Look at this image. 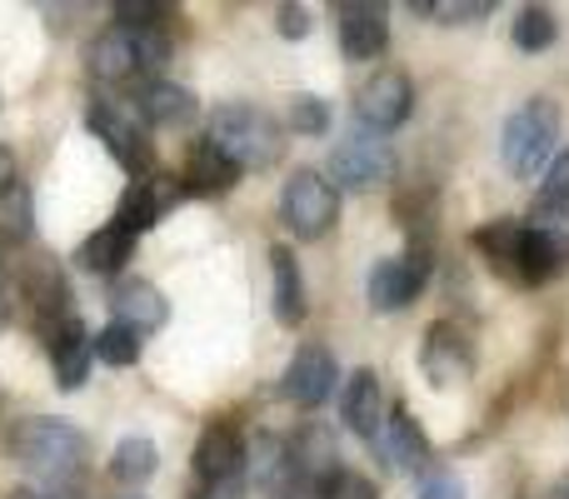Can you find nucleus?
I'll list each match as a JSON object with an SVG mask.
<instances>
[{"mask_svg": "<svg viewBox=\"0 0 569 499\" xmlns=\"http://www.w3.org/2000/svg\"><path fill=\"white\" fill-rule=\"evenodd\" d=\"M10 460L46 490H76V480L90 465V440L76 425L36 415V420H20L10 430Z\"/></svg>", "mask_w": 569, "mask_h": 499, "instance_id": "nucleus-1", "label": "nucleus"}, {"mask_svg": "<svg viewBox=\"0 0 569 499\" xmlns=\"http://www.w3.org/2000/svg\"><path fill=\"white\" fill-rule=\"evenodd\" d=\"M210 146L236 160L240 170H270L284 156V130L270 110L236 100V106L216 110V120H210Z\"/></svg>", "mask_w": 569, "mask_h": 499, "instance_id": "nucleus-2", "label": "nucleus"}, {"mask_svg": "<svg viewBox=\"0 0 569 499\" xmlns=\"http://www.w3.org/2000/svg\"><path fill=\"white\" fill-rule=\"evenodd\" d=\"M555 140H560V106H555L550 96L525 100L500 130L505 170H510L515 180H530V176H540V170H550Z\"/></svg>", "mask_w": 569, "mask_h": 499, "instance_id": "nucleus-3", "label": "nucleus"}, {"mask_svg": "<svg viewBox=\"0 0 569 499\" xmlns=\"http://www.w3.org/2000/svg\"><path fill=\"white\" fill-rule=\"evenodd\" d=\"M280 220L290 236L300 240H325L340 220V190L320 176V170H295L280 190Z\"/></svg>", "mask_w": 569, "mask_h": 499, "instance_id": "nucleus-4", "label": "nucleus"}, {"mask_svg": "<svg viewBox=\"0 0 569 499\" xmlns=\"http://www.w3.org/2000/svg\"><path fill=\"white\" fill-rule=\"evenodd\" d=\"M86 126H90V136H96L100 146L116 156V166L126 170V176L146 180L150 170H156V146L146 140L136 110L116 106V100H96V106L86 110Z\"/></svg>", "mask_w": 569, "mask_h": 499, "instance_id": "nucleus-5", "label": "nucleus"}, {"mask_svg": "<svg viewBox=\"0 0 569 499\" xmlns=\"http://www.w3.org/2000/svg\"><path fill=\"white\" fill-rule=\"evenodd\" d=\"M395 176V150L385 136H370V130H350L340 136V146L330 150V180L335 190H375Z\"/></svg>", "mask_w": 569, "mask_h": 499, "instance_id": "nucleus-6", "label": "nucleus"}, {"mask_svg": "<svg viewBox=\"0 0 569 499\" xmlns=\"http://www.w3.org/2000/svg\"><path fill=\"white\" fill-rule=\"evenodd\" d=\"M410 110H415V86H410V76L395 66L375 70V76L355 90V116H360V126L370 130V136L400 130L405 120H410Z\"/></svg>", "mask_w": 569, "mask_h": 499, "instance_id": "nucleus-7", "label": "nucleus"}, {"mask_svg": "<svg viewBox=\"0 0 569 499\" xmlns=\"http://www.w3.org/2000/svg\"><path fill=\"white\" fill-rule=\"evenodd\" d=\"M430 280V250H410V255H390V260H375L370 280H365V295H370V310L395 315L415 300Z\"/></svg>", "mask_w": 569, "mask_h": 499, "instance_id": "nucleus-8", "label": "nucleus"}, {"mask_svg": "<svg viewBox=\"0 0 569 499\" xmlns=\"http://www.w3.org/2000/svg\"><path fill=\"white\" fill-rule=\"evenodd\" d=\"M420 370L435 390H455L475 375V350H470V335L450 320H435L425 330V345H420Z\"/></svg>", "mask_w": 569, "mask_h": 499, "instance_id": "nucleus-9", "label": "nucleus"}, {"mask_svg": "<svg viewBox=\"0 0 569 499\" xmlns=\"http://www.w3.org/2000/svg\"><path fill=\"white\" fill-rule=\"evenodd\" d=\"M196 495L206 499L210 490H220V485H230L240 470H246V440H240V430L230 420H216L206 425V435L196 440Z\"/></svg>", "mask_w": 569, "mask_h": 499, "instance_id": "nucleus-10", "label": "nucleus"}, {"mask_svg": "<svg viewBox=\"0 0 569 499\" xmlns=\"http://www.w3.org/2000/svg\"><path fill=\"white\" fill-rule=\"evenodd\" d=\"M180 196H186L180 176H146V180H130L126 196H120V206H116V220H110V226H120L126 236H146V230H156L160 220H166V210H170V206H180Z\"/></svg>", "mask_w": 569, "mask_h": 499, "instance_id": "nucleus-11", "label": "nucleus"}, {"mask_svg": "<svg viewBox=\"0 0 569 499\" xmlns=\"http://www.w3.org/2000/svg\"><path fill=\"white\" fill-rule=\"evenodd\" d=\"M335 36L345 60H375L390 46V10L375 0H340L335 6Z\"/></svg>", "mask_w": 569, "mask_h": 499, "instance_id": "nucleus-12", "label": "nucleus"}, {"mask_svg": "<svg viewBox=\"0 0 569 499\" xmlns=\"http://www.w3.org/2000/svg\"><path fill=\"white\" fill-rule=\"evenodd\" d=\"M335 380H340V365H335V355L325 350V345H300V350L290 355V365H284V400L300 405V410H320L325 400L335 395Z\"/></svg>", "mask_w": 569, "mask_h": 499, "instance_id": "nucleus-13", "label": "nucleus"}, {"mask_svg": "<svg viewBox=\"0 0 569 499\" xmlns=\"http://www.w3.org/2000/svg\"><path fill=\"white\" fill-rule=\"evenodd\" d=\"M110 315H116L110 325H126L130 335H140V340H146V335L166 330L170 300L150 280H120L116 295H110Z\"/></svg>", "mask_w": 569, "mask_h": 499, "instance_id": "nucleus-14", "label": "nucleus"}, {"mask_svg": "<svg viewBox=\"0 0 569 499\" xmlns=\"http://www.w3.org/2000/svg\"><path fill=\"white\" fill-rule=\"evenodd\" d=\"M569 265V240L555 226H525L520 240V260H515V285L535 290V285H550Z\"/></svg>", "mask_w": 569, "mask_h": 499, "instance_id": "nucleus-15", "label": "nucleus"}, {"mask_svg": "<svg viewBox=\"0 0 569 499\" xmlns=\"http://www.w3.org/2000/svg\"><path fill=\"white\" fill-rule=\"evenodd\" d=\"M370 450L385 455V470H420V465L430 460V435L420 430V420H415L405 405H395V410L385 415V430Z\"/></svg>", "mask_w": 569, "mask_h": 499, "instance_id": "nucleus-16", "label": "nucleus"}, {"mask_svg": "<svg viewBox=\"0 0 569 499\" xmlns=\"http://www.w3.org/2000/svg\"><path fill=\"white\" fill-rule=\"evenodd\" d=\"M340 415H345V430L360 435L365 445L380 440V430H385V390H380V375H375V370H355L350 380H345Z\"/></svg>", "mask_w": 569, "mask_h": 499, "instance_id": "nucleus-17", "label": "nucleus"}, {"mask_svg": "<svg viewBox=\"0 0 569 499\" xmlns=\"http://www.w3.org/2000/svg\"><path fill=\"white\" fill-rule=\"evenodd\" d=\"M250 470H256V490L270 499H300V475H295V455L280 435H260L250 450Z\"/></svg>", "mask_w": 569, "mask_h": 499, "instance_id": "nucleus-18", "label": "nucleus"}, {"mask_svg": "<svg viewBox=\"0 0 569 499\" xmlns=\"http://www.w3.org/2000/svg\"><path fill=\"white\" fill-rule=\"evenodd\" d=\"M140 116L156 130H186V126H196L200 100H196V90L180 86V80H150V86L140 90Z\"/></svg>", "mask_w": 569, "mask_h": 499, "instance_id": "nucleus-19", "label": "nucleus"}, {"mask_svg": "<svg viewBox=\"0 0 569 499\" xmlns=\"http://www.w3.org/2000/svg\"><path fill=\"white\" fill-rule=\"evenodd\" d=\"M240 176H246V170H240L236 160L220 156L210 140H200V146L190 150V160H186L180 186H186V196H230V190L240 186Z\"/></svg>", "mask_w": 569, "mask_h": 499, "instance_id": "nucleus-20", "label": "nucleus"}, {"mask_svg": "<svg viewBox=\"0 0 569 499\" xmlns=\"http://www.w3.org/2000/svg\"><path fill=\"white\" fill-rule=\"evenodd\" d=\"M86 66H90V76L106 80V86H126V80H136L140 66H136V46H130V30H126V26L100 30V36L90 40V50H86Z\"/></svg>", "mask_w": 569, "mask_h": 499, "instance_id": "nucleus-21", "label": "nucleus"}, {"mask_svg": "<svg viewBox=\"0 0 569 499\" xmlns=\"http://www.w3.org/2000/svg\"><path fill=\"white\" fill-rule=\"evenodd\" d=\"M270 280H276V320L284 330H300V320L310 315V300H305V275L290 246H270Z\"/></svg>", "mask_w": 569, "mask_h": 499, "instance_id": "nucleus-22", "label": "nucleus"}, {"mask_svg": "<svg viewBox=\"0 0 569 499\" xmlns=\"http://www.w3.org/2000/svg\"><path fill=\"white\" fill-rule=\"evenodd\" d=\"M50 360H56V390H80L90 380V365H96V350H90V330L86 325H70L56 345H50Z\"/></svg>", "mask_w": 569, "mask_h": 499, "instance_id": "nucleus-23", "label": "nucleus"}, {"mask_svg": "<svg viewBox=\"0 0 569 499\" xmlns=\"http://www.w3.org/2000/svg\"><path fill=\"white\" fill-rule=\"evenodd\" d=\"M130 255H136V236H126L120 226H100L96 236L80 240L76 265L80 270H90V275H120Z\"/></svg>", "mask_w": 569, "mask_h": 499, "instance_id": "nucleus-24", "label": "nucleus"}, {"mask_svg": "<svg viewBox=\"0 0 569 499\" xmlns=\"http://www.w3.org/2000/svg\"><path fill=\"white\" fill-rule=\"evenodd\" d=\"M110 480L126 485V490H140V485L150 480V475L160 470V450L150 435H126V440L116 445V455H110Z\"/></svg>", "mask_w": 569, "mask_h": 499, "instance_id": "nucleus-25", "label": "nucleus"}, {"mask_svg": "<svg viewBox=\"0 0 569 499\" xmlns=\"http://www.w3.org/2000/svg\"><path fill=\"white\" fill-rule=\"evenodd\" d=\"M520 240H525V226L520 220H490V226L475 230V250L490 260L495 275L515 280V260H520Z\"/></svg>", "mask_w": 569, "mask_h": 499, "instance_id": "nucleus-26", "label": "nucleus"}, {"mask_svg": "<svg viewBox=\"0 0 569 499\" xmlns=\"http://www.w3.org/2000/svg\"><path fill=\"white\" fill-rule=\"evenodd\" d=\"M515 50H525V56H540V50H550L555 40H560V20H555L550 6H525L520 16H515Z\"/></svg>", "mask_w": 569, "mask_h": 499, "instance_id": "nucleus-27", "label": "nucleus"}, {"mask_svg": "<svg viewBox=\"0 0 569 499\" xmlns=\"http://www.w3.org/2000/svg\"><path fill=\"white\" fill-rule=\"evenodd\" d=\"M565 210H569V150H555L550 170H545V180H540V196H535V220L550 226Z\"/></svg>", "mask_w": 569, "mask_h": 499, "instance_id": "nucleus-28", "label": "nucleus"}, {"mask_svg": "<svg viewBox=\"0 0 569 499\" xmlns=\"http://www.w3.org/2000/svg\"><path fill=\"white\" fill-rule=\"evenodd\" d=\"M36 230V200L26 186H10L0 196V246H26Z\"/></svg>", "mask_w": 569, "mask_h": 499, "instance_id": "nucleus-29", "label": "nucleus"}, {"mask_svg": "<svg viewBox=\"0 0 569 499\" xmlns=\"http://www.w3.org/2000/svg\"><path fill=\"white\" fill-rule=\"evenodd\" d=\"M140 335H130L126 325H106L100 335H90V350H96L100 365H116V370H130L140 360Z\"/></svg>", "mask_w": 569, "mask_h": 499, "instance_id": "nucleus-30", "label": "nucleus"}, {"mask_svg": "<svg viewBox=\"0 0 569 499\" xmlns=\"http://www.w3.org/2000/svg\"><path fill=\"white\" fill-rule=\"evenodd\" d=\"M310 499H380V490H375V480H365V475L355 470H330L325 480L310 485Z\"/></svg>", "mask_w": 569, "mask_h": 499, "instance_id": "nucleus-31", "label": "nucleus"}, {"mask_svg": "<svg viewBox=\"0 0 569 499\" xmlns=\"http://www.w3.org/2000/svg\"><path fill=\"white\" fill-rule=\"evenodd\" d=\"M170 16L176 10L160 6V0H116V26H130V30H166Z\"/></svg>", "mask_w": 569, "mask_h": 499, "instance_id": "nucleus-32", "label": "nucleus"}, {"mask_svg": "<svg viewBox=\"0 0 569 499\" xmlns=\"http://www.w3.org/2000/svg\"><path fill=\"white\" fill-rule=\"evenodd\" d=\"M290 126L300 130V136H325V130H330V106H325L320 96H295Z\"/></svg>", "mask_w": 569, "mask_h": 499, "instance_id": "nucleus-33", "label": "nucleus"}, {"mask_svg": "<svg viewBox=\"0 0 569 499\" xmlns=\"http://www.w3.org/2000/svg\"><path fill=\"white\" fill-rule=\"evenodd\" d=\"M490 10H495L490 0H435L430 16L445 20V26H460V20H485Z\"/></svg>", "mask_w": 569, "mask_h": 499, "instance_id": "nucleus-34", "label": "nucleus"}, {"mask_svg": "<svg viewBox=\"0 0 569 499\" xmlns=\"http://www.w3.org/2000/svg\"><path fill=\"white\" fill-rule=\"evenodd\" d=\"M276 30H280V40H305L315 30L310 6H295V0H284V6L276 10Z\"/></svg>", "mask_w": 569, "mask_h": 499, "instance_id": "nucleus-35", "label": "nucleus"}, {"mask_svg": "<svg viewBox=\"0 0 569 499\" xmlns=\"http://www.w3.org/2000/svg\"><path fill=\"white\" fill-rule=\"evenodd\" d=\"M420 499H470V495H465L460 475H450V470H430V475L420 480Z\"/></svg>", "mask_w": 569, "mask_h": 499, "instance_id": "nucleus-36", "label": "nucleus"}, {"mask_svg": "<svg viewBox=\"0 0 569 499\" xmlns=\"http://www.w3.org/2000/svg\"><path fill=\"white\" fill-rule=\"evenodd\" d=\"M10 186H20V166H16V150L0 146V196H6Z\"/></svg>", "mask_w": 569, "mask_h": 499, "instance_id": "nucleus-37", "label": "nucleus"}, {"mask_svg": "<svg viewBox=\"0 0 569 499\" xmlns=\"http://www.w3.org/2000/svg\"><path fill=\"white\" fill-rule=\"evenodd\" d=\"M16 499H76V490H46V485H40V490H20Z\"/></svg>", "mask_w": 569, "mask_h": 499, "instance_id": "nucleus-38", "label": "nucleus"}, {"mask_svg": "<svg viewBox=\"0 0 569 499\" xmlns=\"http://www.w3.org/2000/svg\"><path fill=\"white\" fill-rule=\"evenodd\" d=\"M6 325H10V290H6V280H0V335H6Z\"/></svg>", "mask_w": 569, "mask_h": 499, "instance_id": "nucleus-39", "label": "nucleus"}, {"mask_svg": "<svg viewBox=\"0 0 569 499\" xmlns=\"http://www.w3.org/2000/svg\"><path fill=\"white\" fill-rule=\"evenodd\" d=\"M545 499H569V475H560V480L545 490Z\"/></svg>", "mask_w": 569, "mask_h": 499, "instance_id": "nucleus-40", "label": "nucleus"}, {"mask_svg": "<svg viewBox=\"0 0 569 499\" xmlns=\"http://www.w3.org/2000/svg\"><path fill=\"white\" fill-rule=\"evenodd\" d=\"M120 499H146V495H120Z\"/></svg>", "mask_w": 569, "mask_h": 499, "instance_id": "nucleus-41", "label": "nucleus"}, {"mask_svg": "<svg viewBox=\"0 0 569 499\" xmlns=\"http://www.w3.org/2000/svg\"><path fill=\"white\" fill-rule=\"evenodd\" d=\"M0 400H6V395H0Z\"/></svg>", "mask_w": 569, "mask_h": 499, "instance_id": "nucleus-42", "label": "nucleus"}]
</instances>
